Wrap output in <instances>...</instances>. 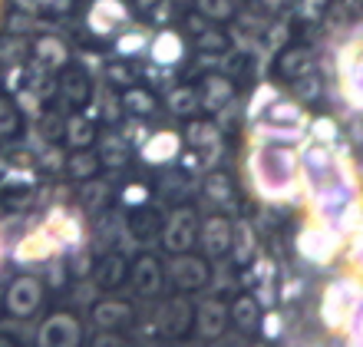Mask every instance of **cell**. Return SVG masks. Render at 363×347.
I'll return each mask as SVG.
<instances>
[{"label":"cell","instance_id":"25","mask_svg":"<svg viewBox=\"0 0 363 347\" xmlns=\"http://www.w3.org/2000/svg\"><path fill=\"white\" fill-rule=\"evenodd\" d=\"M93 251L83 248V245H77L73 248V255H69L67 261V271H69V278H89V271H93Z\"/></svg>","mask_w":363,"mask_h":347},{"label":"cell","instance_id":"23","mask_svg":"<svg viewBox=\"0 0 363 347\" xmlns=\"http://www.w3.org/2000/svg\"><path fill=\"white\" fill-rule=\"evenodd\" d=\"M67 139L73 149H86V145L93 143V123L83 119V116H73L67 123Z\"/></svg>","mask_w":363,"mask_h":347},{"label":"cell","instance_id":"20","mask_svg":"<svg viewBox=\"0 0 363 347\" xmlns=\"http://www.w3.org/2000/svg\"><path fill=\"white\" fill-rule=\"evenodd\" d=\"M175 155H179V136H172V133L152 136L149 145H145V159H149V163H169Z\"/></svg>","mask_w":363,"mask_h":347},{"label":"cell","instance_id":"39","mask_svg":"<svg viewBox=\"0 0 363 347\" xmlns=\"http://www.w3.org/2000/svg\"><path fill=\"white\" fill-rule=\"evenodd\" d=\"M145 199H149V192H145V185H129V189H123V205H129V209H135V205H143Z\"/></svg>","mask_w":363,"mask_h":347},{"label":"cell","instance_id":"10","mask_svg":"<svg viewBox=\"0 0 363 347\" xmlns=\"http://www.w3.org/2000/svg\"><path fill=\"white\" fill-rule=\"evenodd\" d=\"M191 318H195V304L179 291L169 301H162L155 324H159V334H165V338H185L191 331Z\"/></svg>","mask_w":363,"mask_h":347},{"label":"cell","instance_id":"36","mask_svg":"<svg viewBox=\"0 0 363 347\" xmlns=\"http://www.w3.org/2000/svg\"><path fill=\"white\" fill-rule=\"evenodd\" d=\"M63 93H67L69 99H73V103H83V99H86V79L79 77H67L63 79Z\"/></svg>","mask_w":363,"mask_h":347},{"label":"cell","instance_id":"17","mask_svg":"<svg viewBox=\"0 0 363 347\" xmlns=\"http://www.w3.org/2000/svg\"><path fill=\"white\" fill-rule=\"evenodd\" d=\"M231 258H235V265H241V268H248L251 261L258 258V235H255V228H251L248 222H235L231 225Z\"/></svg>","mask_w":363,"mask_h":347},{"label":"cell","instance_id":"3","mask_svg":"<svg viewBox=\"0 0 363 347\" xmlns=\"http://www.w3.org/2000/svg\"><path fill=\"white\" fill-rule=\"evenodd\" d=\"M83 344V321L77 311H50L37 331V347H79Z\"/></svg>","mask_w":363,"mask_h":347},{"label":"cell","instance_id":"33","mask_svg":"<svg viewBox=\"0 0 363 347\" xmlns=\"http://www.w3.org/2000/svg\"><path fill=\"white\" fill-rule=\"evenodd\" d=\"M258 328H261V334L268 341H274V338H281V331H284V324H281V314L277 311H264L258 318Z\"/></svg>","mask_w":363,"mask_h":347},{"label":"cell","instance_id":"32","mask_svg":"<svg viewBox=\"0 0 363 347\" xmlns=\"http://www.w3.org/2000/svg\"><path fill=\"white\" fill-rule=\"evenodd\" d=\"M271 278H274V261L271 258H255L251 261V285H271Z\"/></svg>","mask_w":363,"mask_h":347},{"label":"cell","instance_id":"26","mask_svg":"<svg viewBox=\"0 0 363 347\" xmlns=\"http://www.w3.org/2000/svg\"><path fill=\"white\" fill-rule=\"evenodd\" d=\"M307 70H311V53L307 50H291L281 57V73L284 77H304Z\"/></svg>","mask_w":363,"mask_h":347},{"label":"cell","instance_id":"21","mask_svg":"<svg viewBox=\"0 0 363 347\" xmlns=\"http://www.w3.org/2000/svg\"><path fill=\"white\" fill-rule=\"evenodd\" d=\"M119 20H125V13L116 0H99V4L93 7V27L99 30V33L113 30V23H119Z\"/></svg>","mask_w":363,"mask_h":347},{"label":"cell","instance_id":"46","mask_svg":"<svg viewBox=\"0 0 363 347\" xmlns=\"http://www.w3.org/2000/svg\"><path fill=\"white\" fill-rule=\"evenodd\" d=\"M182 347H189V344H182Z\"/></svg>","mask_w":363,"mask_h":347},{"label":"cell","instance_id":"43","mask_svg":"<svg viewBox=\"0 0 363 347\" xmlns=\"http://www.w3.org/2000/svg\"><path fill=\"white\" fill-rule=\"evenodd\" d=\"M106 192H109L106 185H89V189H86V202H89V205H96V202L103 205V202H106Z\"/></svg>","mask_w":363,"mask_h":347},{"label":"cell","instance_id":"16","mask_svg":"<svg viewBox=\"0 0 363 347\" xmlns=\"http://www.w3.org/2000/svg\"><path fill=\"white\" fill-rule=\"evenodd\" d=\"M159 231H162V212L152 209L149 202L135 205L133 215L125 219V235L133 241H152Z\"/></svg>","mask_w":363,"mask_h":347},{"label":"cell","instance_id":"42","mask_svg":"<svg viewBox=\"0 0 363 347\" xmlns=\"http://www.w3.org/2000/svg\"><path fill=\"white\" fill-rule=\"evenodd\" d=\"M199 4L205 7V13H215V17L228 13V4H225V0H199Z\"/></svg>","mask_w":363,"mask_h":347},{"label":"cell","instance_id":"7","mask_svg":"<svg viewBox=\"0 0 363 347\" xmlns=\"http://www.w3.org/2000/svg\"><path fill=\"white\" fill-rule=\"evenodd\" d=\"M297 248H301V255H304L307 261H314V265H330V261L344 251V238H340L334 228H327V225L317 222L301 231Z\"/></svg>","mask_w":363,"mask_h":347},{"label":"cell","instance_id":"15","mask_svg":"<svg viewBox=\"0 0 363 347\" xmlns=\"http://www.w3.org/2000/svg\"><path fill=\"white\" fill-rule=\"evenodd\" d=\"M199 241L205 248V258H225L231 245V222L225 215H211L199 222Z\"/></svg>","mask_w":363,"mask_h":347},{"label":"cell","instance_id":"6","mask_svg":"<svg viewBox=\"0 0 363 347\" xmlns=\"http://www.w3.org/2000/svg\"><path fill=\"white\" fill-rule=\"evenodd\" d=\"M159 235H162L165 248L172 251V255L191 251L195 241H199V215H195V209H189V205L175 209L169 219H162V231Z\"/></svg>","mask_w":363,"mask_h":347},{"label":"cell","instance_id":"37","mask_svg":"<svg viewBox=\"0 0 363 347\" xmlns=\"http://www.w3.org/2000/svg\"><path fill=\"white\" fill-rule=\"evenodd\" d=\"M125 106L135 109V113H149L155 103L145 97V93H139V89H129V93H125Z\"/></svg>","mask_w":363,"mask_h":347},{"label":"cell","instance_id":"11","mask_svg":"<svg viewBox=\"0 0 363 347\" xmlns=\"http://www.w3.org/2000/svg\"><path fill=\"white\" fill-rule=\"evenodd\" d=\"M60 251H63V245L47 228H37L17 241L13 261H20V265H47L50 258H60Z\"/></svg>","mask_w":363,"mask_h":347},{"label":"cell","instance_id":"40","mask_svg":"<svg viewBox=\"0 0 363 347\" xmlns=\"http://www.w3.org/2000/svg\"><path fill=\"white\" fill-rule=\"evenodd\" d=\"M311 133H314V143H334V136H337V129L330 123H327V119H320V123H314L311 126Z\"/></svg>","mask_w":363,"mask_h":347},{"label":"cell","instance_id":"38","mask_svg":"<svg viewBox=\"0 0 363 347\" xmlns=\"http://www.w3.org/2000/svg\"><path fill=\"white\" fill-rule=\"evenodd\" d=\"M37 53L43 60H53V67H57V63H63V47H60L57 40H40Z\"/></svg>","mask_w":363,"mask_h":347},{"label":"cell","instance_id":"24","mask_svg":"<svg viewBox=\"0 0 363 347\" xmlns=\"http://www.w3.org/2000/svg\"><path fill=\"white\" fill-rule=\"evenodd\" d=\"M33 202V192H30L27 185H7V189H0V205L7 209V212H20V209H27Z\"/></svg>","mask_w":363,"mask_h":347},{"label":"cell","instance_id":"28","mask_svg":"<svg viewBox=\"0 0 363 347\" xmlns=\"http://www.w3.org/2000/svg\"><path fill=\"white\" fill-rule=\"evenodd\" d=\"M205 87H208V93H205V106L208 109H218L221 103L231 97V83L228 79H221V77H211Z\"/></svg>","mask_w":363,"mask_h":347},{"label":"cell","instance_id":"35","mask_svg":"<svg viewBox=\"0 0 363 347\" xmlns=\"http://www.w3.org/2000/svg\"><path fill=\"white\" fill-rule=\"evenodd\" d=\"M169 106L179 116H189L191 109H195V93H191V89H175L172 99H169Z\"/></svg>","mask_w":363,"mask_h":347},{"label":"cell","instance_id":"29","mask_svg":"<svg viewBox=\"0 0 363 347\" xmlns=\"http://www.w3.org/2000/svg\"><path fill=\"white\" fill-rule=\"evenodd\" d=\"M89 347H135V341L125 331H96Z\"/></svg>","mask_w":363,"mask_h":347},{"label":"cell","instance_id":"19","mask_svg":"<svg viewBox=\"0 0 363 347\" xmlns=\"http://www.w3.org/2000/svg\"><path fill=\"white\" fill-rule=\"evenodd\" d=\"M258 318H261V304L255 301V294H238L228 308V324H235L238 331H258Z\"/></svg>","mask_w":363,"mask_h":347},{"label":"cell","instance_id":"27","mask_svg":"<svg viewBox=\"0 0 363 347\" xmlns=\"http://www.w3.org/2000/svg\"><path fill=\"white\" fill-rule=\"evenodd\" d=\"M96 169H99V155H93V153H83V149H79V153L69 159V175H73V179H89Z\"/></svg>","mask_w":363,"mask_h":347},{"label":"cell","instance_id":"12","mask_svg":"<svg viewBox=\"0 0 363 347\" xmlns=\"http://www.w3.org/2000/svg\"><path fill=\"white\" fill-rule=\"evenodd\" d=\"M191 328L199 331L201 341H218L228 331V304L221 298H205L201 304H195Z\"/></svg>","mask_w":363,"mask_h":347},{"label":"cell","instance_id":"41","mask_svg":"<svg viewBox=\"0 0 363 347\" xmlns=\"http://www.w3.org/2000/svg\"><path fill=\"white\" fill-rule=\"evenodd\" d=\"M145 40H143V33H129V40H119V50H123V53H133V50H139L143 47Z\"/></svg>","mask_w":363,"mask_h":347},{"label":"cell","instance_id":"30","mask_svg":"<svg viewBox=\"0 0 363 347\" xmlns=\"http://www.w3.org/2000/svg\"><path fill=\"white\" fill-rule=\"evenodd\" d=\"M99 163L109 165V169L123 165L125 163V143H119V139H106L103 149H99Z\"/></svg>","mask_w":363,"mask_h":347},{"label":"cell","instance_id":"44","mask_svg":"<svg viewBox=\"0 0 363 347\" xmlns=\"http://www.w3.org/2000/svg\"><path fill=\"white\" fill-rule=\"evenodd\" d=\"M297 291H301V281L297 278H291L287 285H281V301H291V298H297Z\"/></svg>","mask_w":363,"mask_h":347},{"label":"cell","instance_id":"34","mask_svg":"<svg viewBox=\"0 0 363 347\" xmlns=\"http://www.w3.org/2000/svg\"><path fill=\"white\" fill-rule=\"evenodd\" d=\"M17 123H20L17 109H13L7 99L0 97V136H13V133H17Z\"/></svg>","mask_w":363,"mask_h":347},{"label":"cell","instance_id":"22","mask_svg":"<svg viewBox=\"0 0 363 347\" xmlns=\"http://www.w3.org/2000/svg\"><path fill=\"white\" fill-rule=\"evenodd\" d=\"M152 57H155V63H175V60L182 57V40L175 37V33H162V37L152 43Z\"/></svg>","mask_w":363,"mask_h":347},{"label":"cell","instance_id":"4","mask_svg":"<svg viewBox=\"0 0 363 347\" xmlns=\"http://www.w3.org/2000/svg\"><path fill=\"white\" fill-rule=\"evenodd\" d=\"M0 304H4V311L10 318H20V321L33 318L40 311V304H43V281L33 278V275H20V278H13L7 285Z\"/></svg>","mask_w":363,"mask_h":347},{"label":"cell","instance_id":"5","mask_svg":"<svg viewBox=\"0 0 363 347\" xmlns=\"http://www.w3.org/2000/svg\"><path fill=\"white\" fill-rule=\"evenodd\" d=\"M301 165H304V179H307V185H311V192L344 175V169L337 165L334 149L327 143H314V139L301 149Z\"/></svg>","mask_w":363,"mask_h":347},{"label":"cell","instance_id":"13","mask_svg":"<svg viewBox=\"0 0 363 347\" xmlns=\"http://www.w3.org/2000/svg\"><path fill=\"white\" fill-rule=\"evenodd\" d=\"M129 278V258L123 251H106L103 258L93 261V271H89V281H93L99 291H119Z\"/></svg>","mask_w":363,"mask_h":347},{"label":"cell","instance_id":"2","mask_svg":"<svg viewBox=\"0 0 363 347\" xmlns=\"http://www.w3.org/2000/svg\"><path fill=\"white\" fill-rule=\"evenodd\" d=\"M360 314V285L354 275H340L330 281L320 301V318L330 331H347V324Z\"/></svg>","mask_w":363,"mask_h":347},{"label":"cell","instance_id":"8","mask_svg":"<svg viewBox=\"0 0 363 347\" xmlns=\"http://www.w3.org/2000/svg\"><path fill=\"white\" fill-rule=\"evenodd\" d=\"M129 288L135 298H159L165 288V265L155 255L143 251L135 261H129Z\"/></svg>","mask_w":363,"mask_h":347},{"label":"cell","instance_id":"14","mask_svg":"<svg viewBox=\"0 0 363 347\" xmlns=\"http://www.w3.org/2000/svg\"><path fill=\"white\" fill-rule=\"evenodd\" d=\"M89 318H93V324L99 331H123V328H133L135 311L123 298H103L89 308Z\"/></svg>","mask_w":363,"mask_h":347},{"label":"cell","instance_id":"31","mask_svg":"<svg viewBox=\"0 0 363 347\" xmlns=\"http://www.w3.org/2000/svg\"><path fill=\"white\" fill-rule=\"evenodd\" d=\"M205 192H208L211 202L225 205L231 199V182L225 179V175H208V179H205Z\"/></svg>","mask_w":363,"mask_h":347},{"label":"cell","instance_id":"45","mask_svg":"<svg viewBox=\"0 0 363 347\" xmlns=\"http://www.w3.org/2000/svg\"><path fill=\"white\" fill-rule=\"evenodd\" d=\"M0 347H23V341L17 334H10V331H0Z\"/></svg>","mask_w":363,"mask_h":347},{"label":"cell","instance_id":"18","mask_svg":"<svg viewBox=\"0 0 363 347\" xmlns=\"http://www.w3.org/2000/svg\"><path fill=\"white\" fill-rule=\"evenodd\" d=\"M47 231L63 245V248H77V245H83V225H79L77 215H69V212H53L50 215Z\"/></svg>","mask_w":363,"mask_h":347},{"label":"cell","instance_id":"1","mask_svg":"<svg viewBox=\"0 0 363 347\" xmlns=\"http://www.w3.org/2000/svg\"><path fill=\"white\" fill-rule=\"evenodd\" d=\"M294 175H297V159L284 145H258L251 153V179L264 199H287L294 192Z\"/></svg>","mask_w":363,"mask_h":347},{"label":"cell","instance_id":"9","mask_svg":"<svg viewBox=\"0 0 363 347\" xmlns=\"http://www.w3.org/2000/svg\"><path fill=\"white\" fill-rule=\"evenodd\" d=\"M169 278H172V285L182 294H191V291H201L211 285V265L201 255L182 251V255H175L172 268H169Z\"/></svg>","mask_w":363,"mask_h":347}]
</instances>
